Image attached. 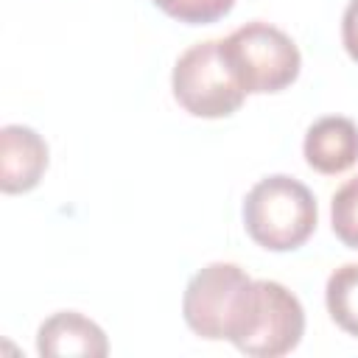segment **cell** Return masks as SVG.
<instances>
[{"mask_svg": "<svg viewBox=\"0 0 358 358\" xmlns=\"http://www.w3.org/2000/svg\"><path fill=\"white\" fill-rule=\"evenodd\" d=\"M171 90L187 115L204 120L229 117L246 101L243 87L221 53V39L190 45L173 64Z\"/></svg>", "mask_w": 358, "mask_h": 358, "instance_id": "4", "label": "cell"}, {"mask_svg": "<svg viewBox=\"0 0 358 358\" xmlns=\"http://www.w3.org/2000/svg\"><path fill=\"white\" fill-rule=\"evenodd\" d=\"M302 154L308 168L324 176L350 171L358 162V126L344 115H327L305 131Z\"/></svg>", "mask_w": 358, "mask_h": 358, "instance_id": "7", "label": "cell"}, {"mask_svg": "<svg viewBox=\"0 0 358 358\" xmlns=\"http://www.w3.org/2000/svg\"><path fill=\"white\" fill-rule=\"evenodd\" d=\"M319 210L313 193L294 176L274 173L252 185L243 199V227L268 252H294L316 229Z\"/></svg>", "mask_w": 358, "mask_h": 358, "instance_id": "2", "label": "cell"}, {"mask_svg": "<svg viewBox=\"0 0 358 358\" xmlns=\"http://www.w3.org/2000/svg\"><path fill=\"white\" fill-rule=\"evenodd\" d=\"M330 224L347 249H358V176L347 179L330 201Z\"/></svg>", "mask_w": 358, "mask_h": 358, "instance_id": "10", "label": "cell"}, {"mask_svg": "<svg viewBox=\"0 0 358 358\" xmlns=\"http://www.w3.org/2000/svg\"><path fill=\"white\" fill-rule=\"evenodd\" d=\"M341 42L352 62H358V0H350L341 17Z\"/></svg>", "mask_w": 358, "mask_h": 358, "instance_id": "12", "label": "cell"}, {"mask_svg": "<svg viewBox=\"0 0 358 358\" xmlns=\"http://www.w3.org/2000/svg\"><path fill=\"white\" fill-rule=\"evenodd\" d=\"M159 11L168 17L185 22V25H210L227 17L235 6V0H151Z\"/></svg>", "mask_w": 358, "mask_h": 358, "instance_id": "11", "label": "cell"}, {"mask_svg": "<svg viewBox=\"0 0 358 358\" xmlns=\"http://www.w3.org/2000/svg\"><path fill=\"white\" fill-rule=\"evenodd\" d=\"M324 305L330 319L347 336L358 338V263H344L327 277Z\"/></svg>", "mask_w": 358, "mask_h": 358, "instance_id": "9", "label": "cell"}, {"mask_svg": "<svg viewBox=\"0 0 358 358\" xmlns=\"http://www.w3.org/2000/svg\"><path fill=\"white\" fill-rule=\"evenodd\" d=\"M249 274L235 263H207L199 268L182 296V316L187 327L207 341H227L229 322L235 316L238 299L249 285Z\"/></svg>", "mask_w": 358, "mask_h": 358, "instance_id": "5", "label": "cell"}, {"mask_svg": "<svg viewBox=\"0 0 358 358\" xmlns=\"http://www.w3.org/2000/svg\"><path fill=\"white\" fill-rule=\"evenodd\" d=\"M48 171V143L28 126L8 123L0 129V190L28 193Z\"/></svg>", "mask_w": 358, "mask_h": 358, "instance_id": "6", "label": "cell"}, {"mask_svg": "<svg viewBox=\"0 0 358 358\" xmlns=\"http://www.w3.org/2000/svg\"><path fill=\"white\" fill-rule=\"evenodd\" d=\"M36 352L45 358H56V355L103 358L109 352V341H106V333L84 313L59 310L39 324Z\"/></svg>", "mask_w": 358, "mask_h": 358, "instance_id": "8", "label": "cell"}, {"mask_svg": "<svg viewBox=\"0 0 358 358\" xmlns=\"http://www.w3.org/2000/svg\"><path fill=\"white\" fill-rule=\"evenodd\" d=\"M221 53L249 95L282 92L299 76L302 56L294 39L271 22L252 20L221 39Z\"/></svg>", "mask_w": 358, "mask_h": 358, "instance_id": "3", "label": "cell"}, {"mask_svg": "<svg viewBox=\"0 0 358 358\" xmlns=\"http://www.w3.org/2000/svg\"><path fill=\"white\" fill-rule=\"evenodd\" d=\"M302 336V302L274 280H249L229 322L227 341L252 358H280L296 350Z\"/></svg>", "mask_w": 358, "mask_h": 358, "instance_id": "1", "label": "cell"}]
</instances>
